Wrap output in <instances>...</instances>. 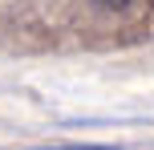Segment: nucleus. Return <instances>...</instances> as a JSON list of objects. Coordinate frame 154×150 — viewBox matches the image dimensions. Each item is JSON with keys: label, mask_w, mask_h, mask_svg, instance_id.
<instances>
[{"label": "nucleus", "mask_w": 154, "mask_h": 150, "mask_svg": "<svg viewBox=\"0 0 154 150\" xmlns=\"http://www.w3.org/2000/svg\"><path fill=\"white\" fill-rule=\"evenodd\" d=\"M101 4H109V8H122V4H126V0H101Z\"/></svg>", "instance_id": "nucleus-2"}, {"label": "nucleus", "mask_w": 154, "mask_h": 150, "mask_svg": "<svg viewBox=\"0 0 154 150\" xmlns=\"http://www.w3.org/2000/svg\"><path fill=\"white\" fill-rule=\"evenodd\" d=\"M37 150H109V146H37Z\"/></svg>", "instance_id": "nucleus-1"}]
</instances>
